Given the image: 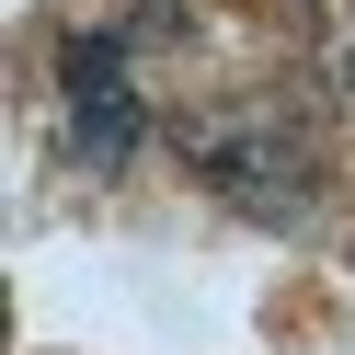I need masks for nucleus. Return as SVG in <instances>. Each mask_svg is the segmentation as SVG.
Instances as JSON below:
<instances>
[{
	"label": "nucleus",
	"mask_w": 355,
	"mask_h": 355,
	"mask_svg": "<svg viewBox=\"0 0 355 355\" xmlns=\"http://www.w3.org/2000/svg\"><path fill=\"white\" fill-rule=\"evenodd\" d=\"M332 92H344V115H355V46H344V58H332Z\"/></svg>",
	"instance_id": "obj_3"
},
{
	"label": "nucleus",
	"mask_w": 355,
	"mask_h": 355,
	"mask_svg": "<svg viewBox=\"0 0 355 355\" xmlns=\"http://www.w3.org/2000/svg\"><path fill=\"white\" fill-rule=\"evenodd\" d=\"M58 103H69V149L92 172L138 161L149 103H138V69H126V35H69V46H58Z\"/></svg>",
	"instance_id": "obj_2"
},
{
	"label": "nucleus",
	"mask_w": 355,
	"mask_h": 355,
	"mask_svg": "<svg viewBox=\"0 0 355 355\" xmlns=\"http://www.w3.org/2000/svg\"><path fill=\"white\" fill-rule=\"evenodd\" d=\"M184 161L207 172L241 218H263V230H298V218L321 207V138H309L275 92H241V103L184 115Z\"/></svg>",
	"instance_id": "obj_1"
}]
</instances>
